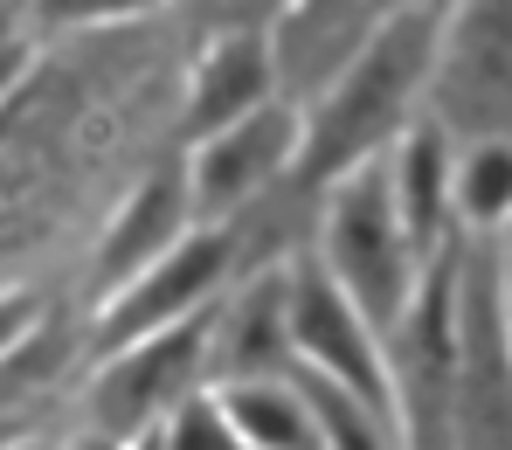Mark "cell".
Segmentation results:
<instances>
[{"mask_svg": "<svg viewBox=\"0 0 512 450\" xmlns=\"http://www.w3.org/2000/svg\"><path fill=\"white\" fill-rule=\"evenodd\" d=\"M153 450H243V444H236V430H229L215 395H180L160 416V444Z\"/></svg>", "mask_w": 512, "mask_h": 450, "instance_id": "cell-17", "label": "cell"}, {"mask_svg": "<svg viewBox=\"0 0 512 450\" xmlns=\"http://www.w3.org/2000/svg\"><path fill=\"white\" fill-rule=\"evenodd\" d=\"M492 264H499V319H506V347H512V222L492 236Z\"/></svg>", "mask_w": 512, "mask_h": 450, "instance_id": "cell-20", "label": "cell"}, {"mask_svg": "<svg viewBox=\"0 0 512 450\" xmlns=\"http://www.w3.org/2000/svg\"><path fill=\"white\" fill-rule=\"evenodd\" d=\"M215 402L243 450H319V423L291 374H256V381H215Z\"/></svg>", "mask_w": 512, "mask_h": 450, "instance_id": "cell-14", "label": "cell"}, {"mask_svg": "<svg viewBox=\"0 0 512 450\" xmlns=\"http://www.w3.org/2000/svg\"><path fill=\"white\" fill-rule=\"evenodd\" d=\"M215 312V305H208ZM208 312L160 326L132 347L97 360V381H90V423L111 437V444H132L146 430H160L180 395H194V381L208 374Z\"/></svg>", "mask_w": 512, "mask_h": 450, "instance_id": "cell-7", "label": "cell"}, {"mask_svg": "<svg viewBox=\"0 0 512 450\" xmlns=\"http://www.w3.org/2000/svg\"><path fill=\"white\" fill-rule=\"evenodd\" d=\"M512 222V139H457L450 146V229L492 243Z\"/></svg>", "mask_w": 512, "mask_h": 450, "instance_id": "cell-15", "label": "cell"}, {"mask_svg": "<svg viewBox=\"0 0 512 450\" xmlns=\"http://www.w3.org/2000/svg\"><path fill=\"white\" fill-rule=\"evenodd\" d=\"M298 104L291 97H270L263 111L222 125V132H201L187 139V201H194V222H236L250 201H263L270 187H284L298 167Z\"/></svg>", "mask_w": 512, "mask_h": 450, "instance_id": "cell-6", "label": "cell"}, {"mask_svg": "<svg viewBox=\"0 0 512 450\" xmlns=\"http://www.w3.org/2000/svg\"><path fill=\"white\" fill-rule=\"evenodd\" d=\"M284 291L291 270H263L250 277L222 312H208V374L215 381H256V374H284Z\"/></svg>", "mask_w": 512, "mask_h": 450, "instance_id": "cell-13", "label": "cell"}, {"mask_svg": "<svg viewBox=\"0 0 512 450\" xmlns=\"http://www.w3.org/2000/svg\"><path fill=\"white\" fill-rule=\"evenodd\" d=\"M167 0H28L35 28H104V21H139Z\"/></svg>", "mask_w": 512, "mask_h": 450, "instance_id": "cell-18", "label": "cell"}, {"mask_svg": "<svg viewBox=\"0 0 512 450\" xmlns=\"http://www.w3.org/2000/svg\"><path fill=\"white\" fill-rule=\"evenodd\" d=\"M457 264L464 236L429 250L409 305L381 326V381L395 450H450V402H457Z\"/></svg>", "mask_w": 512, "mask_h": 450, "instance_id": "cell-2", "label": "cell"}, {"mask_svg": "<svg viewBox=\"0 0 512 450\" xmlns=\"http://www.w3.org/2000/svg\"><path fill=\"white\" fill-rule=\"evenodd\" d=\"M423 118L450 139H512V0H443Z\"/></svg>", "mask_w": 512, "mask_h": 450, "instance_id": "cell-4", "label": "cell"}, {"mask_svg": "<svg viewBox=\"0 0 512 450\" xmlns=\"http://www.w3.org/2000/svg\"><path fill=\"white\" fill-rule=\"evenodd\" d=\"M284 374H291V388L305 395V409L319 423V450H395V423L381 409H367L360 395H346L340 381H326L298 360H284Z\"/></svg>", "mask_w": 512, "mask_h": 450, "instance_id": "cell-16", "label": "cell"}, {"mask_svg": "<svg viewBox=\"0 0 512 450\" xmlns=\"http://www.w3.org/2000/svg\"><path fill=\"white\" fill-rule=\"evenodd\" d=\"M312 264H319L346 298H353V312H360L374 333L409 305L423 257L409 250V236H402V222H395L381 153H374V160H360V167H346L340 180H326V187H319V236H312Z\"/></svg>", "mask_w": 512, "mask_h": 450, "instance_id": "cell-3", "label": "cell"}, {"mask_svg": "<svg viewBox=\"0 0 512 450\" xmlns=\"http://www.w3.org/2000/svg\"><path fill=\"white\" fill-rule=\"evenodd\" d=\"M270 97H284V90H277V49H270V28H263V21H243V28L215 35L208 56H201L194 77H187V104H180L187 139L250 118V111L270 104Z\"/></svg>", "mask_w": 512, "mask_h": 450, "instance_id": "cell-11", "label": "cell"}, {"mask_svg": "<svg viewBox=\"0 0 512 450\" xmlns=\"http://www.w3.org/2000/svg\"><path fill=\"white\" fill-rule=\"evenodd\" d=\"M187 229H194V201H187L180 160H173V167H153V174L111 208V222H104V236H97V257H90L97 298H118L132 277H146Z\"/></svg>", "mask_w": 512, "mask_h": 450, "instance_id": "cell-10", "label": "cell"}, {"mask_svg": "<svg viewBox=\"0 0 512 450\" xmlns=\"http://www.w3.org/2000/svg\"><path fill=\"white\" fill-rule=\"evenodd\" d=\"M21 70H28V35H14V28H0V97L21 84Z\"/></svg>", "mask_w": 512, "mask_h": 450, "instance_id": "cell-21", "label": "cell"}, {"mask_svg": "<svg viewBox=\"0 0 512 450\" xmlns=\"http://www.w3.org/2000/svg\"><path fill=\"white\" fill-rule=\"evenodd\" d=\"M42 326V298L35 291H0V360L28 347V333Z\"/></svg>", "mask_w": 512, "mask_h": 450, "instance_id": "cell-19", "label": "cell"}, {"mask_svg": "<svg viewBox=\"0 0 512 450\" xmlns=\"http://www.w3.org/2000/svg\"><path fill=\"white\" fill-rule=\"evenodd\" d=\"M450 132L443 125H402L395 139H388V153H381V167H388V201H395V222H402V236H409V250L429 257V250H443L457 229H450Z\"/></svg>", "mask_w": 512, "mask_h": 450, "instance_id": "cell-12", "label": "cell"}, {"mask_svg": "<svg viewBox=\"0 0 512 450\" xmlns=\"http://www.w3.org/2000/svg\"><path fill=\"white\" fill-rule=\"evenodd\" d=\"M450 450H512V347L499 319V264L492 243L464 236L457 264V402Z\"/></svg>", "mask_w": 512, "mask_h": 450, "instance_id": "cell-5", "label": "cell"}, {"mask_svg": "<svg viewBox=\"0 0 512 450\" xmlns=\"http://www.w3.org/2000/svg\"><path fill=\"white\" fill-rule=\"evenodd\" d=\"M436 21H443V0H395L353 42V56L298 104L305 132H298L291 180L326 187L346 167L388 153V139L423 118L429 63H436Z\"/></svg>", "mask_w": 512, "mask_h": 450, "instance_id": "cell-1", "label": "cell"}, {"mask_svg": "<svg viewBox=\"0 0 512 450\" xmlns=\"http://www.w3.org/2000/svg\"><path fill=\"white\" fill-rule=\"evenodd\" d=\"M7 7H14V0H0V14H7ZM21 7H28V0H21Z\"/></svg>", "mask_w": 512, "mask_h": 450, "instance_id": "cell-22", "label": "cell"}, {"mask_svg": "<svg viewBox=\"0 0 512 450\" xmlns=\"http://www.w3.org/2000/svg\"><path fill=\"white\" fill-rule=\"evenodd\" d=\"M284 270H291V291H284V347H291V360L312 367V374H326V381H340L346 395H360L367 409L388 416L381 333L353 312V298H346L340 284L312 264V250L291 257Z\"/></svg>", "mask_w": 512, "mask_h": 450, "instance_id": "cell-9", "label": "cell"}, {"mask_svg": "<svg viewBox=\"0 0 512 450\" xmlns=\"http://www.w3.org/2000/svg\"><path fill=\"white\" fill-rule=\"evenodd\" d=\"M229 270H236V229L229 222H194L146 277H132L118 298H104L97 333H90L97 360L132 347V340H146V333H160V326H180V319L208 312L222 298Z\"/></svg>", "mask_w": 512, "mask_h": 450, "instance_id": "cell-8", "label": "cell"}]
</instances>
